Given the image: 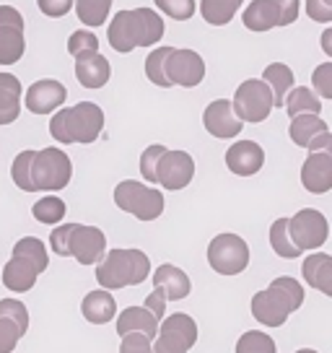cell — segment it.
Returning <instances> with one entry per match:
<instances>
[{"label":"cell","instance_id":"obj_22","mask_svg":"<svg viewBox=\"0 0 332 353\" xmlns=\"http://www.w3.org/2000/svg\"><path fill=\"white\" fill-rule=\"evenodd\" d=\"M81 312H83V320L91 322V325H107V322H112L117 317V301H114V296H112L107 288L89 291L83 296Z\"/></svg>","mask_w":332,"mask_h":353},{"label":"cell","instance_id":"obj_17","mask_svg":"<svg viewBox=\"0 0 332 353\" xmlns=\"http://www.w3.org/2000/svg\"><path fill=\"white\" fill-rule=\"evenodd\" d=\"M68 99V88L55 81V78H45L37 81L26 88V110L34 114H50V112L60 110Z\"/></svg>","mask_w":332,"mask_h":353},{"label":"cell","instance_id":"obj_27","mask_svg":"<svg viewBox=\"0 0 332 353\" xmlns=\"http://www.w3.org/2000/svg\"><path fill=\"white\" fill-rule=\"evenodd\" d=\"M262 81H265L270 91H273V107H283V99L286 94L293 88V70L286 65V63H270L262 73Z\"/></svg>","mask_w":332,"mask_h":353},{"label":"cell","instance_id":"obj_14","mask_svg":"<svg viewBox=\"0 0 332 353\" xmlns=\"http://www.w3.org/2000/svg\"><path fill=\"white\" fill-rule=\"evenodd\" d=\"M107 252V236L96 226L73 223L68 236V257H76L81 265H96Z\"/></svg>","mask_w":332,"mask_h":353},{"label":"cell","instance_id":"obj_9","mask_svg":"<svg viewBox=\"0 0 332 353\" xmlns=\"http://www.w3.org/2000/svg\"><path fill=\"white\" fill-rule=\"evenodd\" d=\"M231 107L234 114L242 122H249V125L265 122L270 110H273V91H270L265 81L249 78V81H244L242 86L236 88Z\"/></svg>","mask_w":332,"mask_h":353},{"label":"cell","instance_id":"obj_28","mask_svg":"<svg viewBox=\"0 0 332 353\" xmlns=\"http://www.w3.org/2000/svg\"><path fill=\"white\" fill-rule=\"evenodd\" d=\"M324 130H330V128H327L324 120H320V114H296V117H291V125H288L291 141L301 145V148H307L311 138Z\"/></svg>","mask_w":332,"mask_h":353},{"label":"cell","instance_id":"obj_46","mask_svg":"<svg viewBox=\"0 0 332 353\" xmlns=\"http://www.w3.org/2000/svg\"><path fill=\"white\" fill-rule=\"evenodd\" d=\"M307 13L311 21L330 23L332 21V0H307Z\"/></svg>","mask_w":332,"mask_h":353},{"label":"cell","instance_id":"obj_41","mask_svg":"<svg viewBox=\"0 0 332 353\" xmlns=\"http://www.w3.org/2000/svg\"><path fill=\"white\" fill-rule=\"evenodd\" d=\"M23 338L21 327L8 317H0V353H13Z\"/></svg>","mask_w":332,"mask_h":353},{"label":"cell","instance_id":"obj_18","mask_svg":"<svg viewBox=\"0 0 332 353\" xmlns=\"http://www.w3.org/2000/svg\"><path fill=\"white\" fill-rule=\"evenodd\" d=\"M301 185L314 192L324 195L332 188V151H309V159L301 166Z\"/></svg>","mask_w":332,"mask_h":353},{"label":"cell","instance_id":"obj_42","mask_svg":"<svg viewBox=\"0 0 332 353\" xmlns=\"http://www.w3.org/2000/svg\"><path fill=\"white\" fill-rule=\"evenodd\" d=\"M166 151V145H148L143 151V156H141V174L145 176V182H151V185H156V164H158V159H161V154Z\"/></svg>","mask_w":332,"mask_h":353},{"label":"cell","instance_id":"obj_31","mask_svg":"<svg viewBox=\"0 0 332 353\" xmlns=\"http://www.w3.org/2000/svg\"><path fill=\"white\" fill-rule=\"evenodd\" d=\"M13 254H16V257H23V260H29L39 273L47 270V265H50L45 242L37 239V236H23V239H19V242L13 244Z\"/></svg>","mask_w":332,"mask_h":353},{"label":"cell","instance_id":"obj_39","mask_svg":"<svg viewBox=\"0 0 332 353\" xmlns=\"http://www.w3.org/2000/svg\"><path fill=\"white\" fill-rule=\"evenodd\" d=\"M0 317H8L16 322L23 335L29 330V309L23 307L19 299H0Z\"/></svg>","mask_w":332,"mask_h":353},{"label":"cell","instance_id":"obj_23","mask_svg":"<svg viewBox=\"0 0 332 353\" xmlns=\"http://www.w3.org/2000/svg\"><path fill=\"white\" fill-rule=\"evenodd\" d=\"M37 278H39V270H37L29 260L16 257V254H13L11 260L6 263V268H3V283H6L8 291H16V294L32 291L34 283H37Z\"/></svg>","mask_w":332,"mask_h":353},{"label":"cell","instance_id":"obj_44","mask_svg":"<svg viewBox=\"0 0 332 353\" xmlns=\"http://www.w3.org/2000/svg\"><path fill=\"white\" fill-rule=\"evenodd\" d=\"M120 353H154L151 338L143 332H127V335H122Z\"/></svg>","mask_w":332,"mask_h":353},{"label":"cell","instance_id":"obj_13","mask_svg":"<svg viewBox=\"0 0 332 353\" xmlns=\"http://www.w3.org/2000/svg\"><path fill=\"white\" fill-rule=\"evenodd\" d=\"M192 176H195V161L187 151H169L166 148L156 164V185H161L166 190L187 188Z\"/></svg>","mask_w":332,"mask_h":353},{"label":"cell","instance_id":"obj_3","mask_svg":"<svg viewBox=\"0 0 332 353\" xmlns=\"http://www.w3.org/2000/svg\"><path fill=\"white\" fill-rule=\"evenodd\" d=\"M304 304V288L299 281H293L291 276L276 278L265 291H257L252 299V317L260 325L267 327H280L286 325L291 317V312Z\"/></svg>","mask_w":332,"mask_h":353},{"label":"cell","instance_id":"obj_24","mask_svg":"<svg viewBox=\"0 0 332 353\" xmlns=\"http://www.w3.org/2000/svg\"><path fill=\"white\" fill-rule=\"evenodd\" d=\"M304 281L309 283L311 288H317L322 294L332 296V257L324 252H311L307 260H304Z\"/></svg>","mask_w":332,"mask_h":353},{"label":"cell","instance_id":"obj_37","mask_svg":"<svg viewBox=\"0 0 332 353\" xmlns=\"http://www.w3.org/2000/svg\"><path fill=\"white\" fill-rule=\"evenodd\" d=\"M32 159H34V151H21V154L13 159V166H11L13 182H16V188H21L23 192H37L32 182Z\"/></svg>","mask_w":332,"mask_h":353},{"label":"cell","instance_id":"obj_48","mask_svg":"<svg viewBox=\"0 0 332 353\" xmlns=\"http://www.w3.org/2000/svg\"><path fill=\"white\" fill-rule=\"evenodd\" d=\"M143 307L148 309V312H151V314H154V317H156L158 322H161V320L166 317V296L161 294V291H158V288H156V291L151 294V296L145 299Z\"/></svg>","mask_w":332,"mask_h":353},{"label":"cell","instance_id":"obj_51","mask_svg":"<svg viewBox=\"0 0 332 353\" xmlns=\"http://www.w3.org/2000/svg\"><path fill=\"white\" fill-rule=\"evenodd\" d=\"M296 353H317V351H311V348H301V351H296Z\"/></svg>","mask_w":332,"mask_h":353},{"label":"cell","instance_id":"obj_16","mask_svg":"<svg viewBox=\"0 0 332 353\" xmlns=\"http://www.w3.org/2000/svg\"><path fill=\"white\" fill-rule=\"evenodd\" d=\"M203 125H205V130L211 132L213 138H221V141L236 138L244 128V122L234 114V107L229 99L211 101L203 112Z\"/></svg>","mask_w":332,"mask_h":353},{"label":"cell","instance_id":"obj_10","mask_svg":"<svg viewBox=\"0 0 332 353\" xmlns=\"http://www.w3.org/2000/svg\"><path fill=\"white\" fill-rule=\"evenodd\" d=\"M208 263L221 276H239L249 265V247L239 234H218L208 244Z\"/></svg>","mask_w":332,"mask_h":353},{"label":"cell","instance_id":"obj_4","mask_svg":"<svg viewBox=\"0 0 332 353\" xmlns=\"http://www.w3.org/2000/svg\"><path fill=\"white\" fill-rule=\"evenodd\" d=\"M151 273V260L141 250H110L96 263V281L107 291L143 283Z\"/></svg>","mask_w":332,"mask_h":353},{"label":"cell","instance_id":"obj_11","mask_svg":"<svg viewBox=\"0 0 332 353\" xmlns=\"http://www.w3.org/2000/svg\"><path fill=\"white\" fill-rule=\"evenodd\" d=\"M327 234H330V226H327V219L322 216L320 210L304 208L296 216L288 219V236L301 252L320 250L322 244L327 242Z\"/></svg>","mask_w":332,"mask_h":353},{"label":"cell","instance_id":"obj_20","mask_svg":"<svg viewBox=\"0 0 332 353\" xmlns=\"http://www.w3.org/2000/svg\"><path fill=\"white\" fill-rule=\"evenodd\" d=\"M112 76L110 60L99 52H83L76 55V78L81 86L86 88H101Z\"/></svg>","mask_w":332,"mask_h":353},{"label":"cell","instance_id":"obj_40","mask_svg":"<svg viewBox=\"0 0 332 353\" xmlns=\"http://www.w3.org/2000/svg\"><path fill=\"white\" fill-rule=\"evenodd\" d=\"M154 3L158 11H164L177 21H187L195 16V0H154Z\"/></svg>","mask_w":332,"mask_h":353},{"label":"cell","instance_id":"obj_50","mask_svg":"<svg viewBox=\"0 0 332 353\" xmlns=\"http://www.w3.org/2000/svg\"><path fill=\"white\" fill-rule=\"evenodd\" d=\"M322 50L332 55V29H324V34H322Z\"/></svg>","mask_w":332,"mask_h":353},{"label":"cell","instance_id":"obj_25","mask_svg":"<svg viewBox=\"0 0 332 353\" xmlns=\"http://www.w3.org/2000/svg\"><path fill=\"white\" fill-rule=\"evenodd\" d=\"M21 114V83L11 73H0V125H11Z\"/></svg>","mask_w":332,"mask_h":353},{"label":"cell","instance_id":"obj_1","mask_svg":"<svg viewBox=\"0 0 332 353\" xmlns=\"http://www.w3.org/2000/svg\"><path fill=\"white\" fill-rule=\"evenodd\" d=\"M164 37V21L151 8L120 11L110 23V44L117 52H133L135 47H154Z\"/></svg>","mask_w":332,"mask_h":353},{"label":"cell","instance_id":"obj_7","mask_svg":"<svg viewBox=\"0 0 332 353\" xmlns=\"http://www.w3.org/2000/svg\"><path fill=\"white\" fill-rule=\"evenodd\" d=\"M198 343V322L185 312H174L161 320L151 348L154 353H187Z\"/></svg>","mask_w":332,"mask_h":353},{"label":"cell","instance_id":"obj_32","mask_svg":"<svg viewBox=\"0 0 332 353\" xmlns=\"http://www.w3.org/2000/svg\"><path fill=\"white\" fill-rule=\"evenodd\" d=\"M78 19L86 26H101L112 11V0H73Z\"/></svg>","mask_w":332,"mask_h":353},{"label":"cell","instance_id":"obj_49","mask_svg":"<svg viewBox=\"0 0 332 353\" xmlns=\"http://www.w3.org/2000/svg\"><path fill=\"white\" fill-rule=\"evenodd\" d=\"M307 148H309V151H332V135H330V130H324V132H320V135H314Z\"/></svg>","mask_w":332,"mask_h":353},{"label":"cell","instance_id":"obj_12","mask_svg":"<svg viewBox=\"0 0 332 353\" xmlns=\"http://www.w3.org/2000/svg\"><path fill=\"white\" fill-rule=\"evenodd\" d=\"M23 19L13 6H0V65H13L23 57Z\"/></svg>","mask_w":332,"mask_h":353},{"label":"cell","instance_id":"obj_26","mask_svg":"<svg viewBox=\"0 0 332 353\" xmlns=\"http://www.w3.org/2000/svg\"><path fill=\"white\" fill-rule=\"evenodd\" d=\"M117 332H120V338L127 332H143L154 341L158 332V320L145 307H127L117 317Z\"/></svg>","mask_w":332,"mask_h":353},{"label":"cell","instance_id":"obj_45","mask_svg":"<svg viewBox=\"0 0 332 353\" xmlns=\"http://www.w3.org/2000/svg\"><path fill=\"white\" fill-rule=\"evenodd\" d=\"M70 229H73V223H57V229H52V234H50V247L60 257H68V236H70Z\"/></svg>","mask_w":332,"mask_h":353},{"label":"cell","instance_id":"obj_34","mask_svg":"<svg viewBox=\"0 0 332 353\" xmlns=\"http://www.w3.org/2000/svg\"><path fill=\"white\" fill-rule=\"evenodd\" d=\"M270 247H273L280 257H286V260H293V257L301 254V250L291 242V236H288V219H278L276 223L270 226Z\"/></svg>","mask_w":332,"mask_h":353},{"label":"cell","instance_id":"obj_6","mask_svg":"<svg viewBox=\"0 0 332 353\" xmlns=\"http://www.w3.org/2000/svg\"><path fill=\"white\" fill-rule=\"evenodd\" d=\"M114 203L125 213H133L138 221H156L164 213V195L161 190L145 188L135 179H125L114 188Z\"/></svg>","mask_w":332,"mask_h":353},{"label":"cell","instance_id":"obj_21","mask_svg":"<svg viewBox=\"0 0 332 353\" xmlns=\"http://www.w3.org/2000/svg\"><path fill=\"white\" fill-rule=\"evenodd\" d=\"M154 288H158L166 296V301H179V299H187L192 291V283L185 270H179L177 265L164 263L161 268H156L154 273Z\"/></svg>","mask_w":332,"mask_h":353},{"label":"cell","instance_id":"obj_5","mask_svg":"<svg viewBox=\"0 0 332 353\" xmlns=\"http://www.w3.org/2000/svg\"><path fill=\"white\" fill-rule=\"evenodd\" d=\"M73 176V164L63 148H42V151H34L32 159V182L34 190H47V192H55V190L68 188Z\"/></svg>","mask_w":332,"mask_h":353},{"label":"cell","instance_id":"obj_36","mask_svg":"<svg viewBox=\"0 0 332 353\" xmlns=\"http://www.w3.org/2000/svg\"><path fill=\"white\" fill-rule=\"evenodd\" d=\"M236 353H276V341L267 332L249 330L236 341Z\"/></svg>","mask_w":332,"mask_h":353},{"label":"cell","instance_id":"obj_2","mask_svg":"<svg viewBox=\"0 0 332 353\" xmlns=\"http://www.w3.org/2000/svg\"><path fill=\"white\" fill-rule=\"evenodd\" d=\"M104 130V112L94 101H81L76 107H63L50 122V135L57 143H83L89 145Z\"/></svg>","mask_w":332,"mask_h":353},{"label":"cell","instance_id":"obj_33","mask_svg":"<svg viewBox=\"0 0 332 353\" xmlns=\"http://www.w3.org/2000/svg\"><path fill=\"white\" fill-rule=\"evenodd\" d=\"M65 210L68 205L63 203L60 198H55V195H47V198H42L39 203H34V219L39 221V223H47V226H57L60 221L65 219Z\"/></svg>","mask_w":332,"mask_h":353},{"label":"cell","instance_id":"obj_19","mask_svg":"<svg viewBox=\"0 0 332 353\" xmlns=\"http://www.w3.org/2000/svg\"><path fill=\"white\" fill-rule=\"evenodd\" d=\"M262 164H265V151L255 141H239V143L229 145V151H226V166L236 176L257 174Z\"/></svg>","mask_w":332,"mask_h":353},{"label":"cell","instance_id":"obj_47","mask_svg":"<svg viewBox=\"0 0 332 353\" xmlns=\"http://www.w3.org/2000/svg\"><path fill=\"white\" fill-rule=\"evenodd\" d=\"M37 6L50 19H60L73 8V0H37Z\"/></svg>","mask_w":332,"mask_h":353},{"label":"cell","instance_id":"obj_30","mask_svg":"<svg viewBox=\"0 0 332 353\" xmlns=\"http://www.w3.org/2000/svg\"><path fill=\"white\" fill-rule=\"evenodd\" d=\"M242 0H203L200 3V13L211 26H223L234 19V13L239 11Z\"/></svg>","mask_w":332,"mask_h":353},{"label":"cell","instance_id":"obj_38","mask_svg":"<svg viewBox=\"0 0 332 353\" xmlns=\"http://www.w3.org/2000/svg\"><path fill=\"white\" fill-rule=\"evenodd\" d=\"M68 52L73 57L83 55V52H99V39H96V34L86 32V29L73 32L70 39H68Z\"/></svg>","mask_w":332,"mask_h":353},{"label":"cell","instance_id":"obj_43","mask_svg":"<svg viewBox=\"0 0 332 353\" xmlns=\"http://www.w3.org/2000/svg\"><path fill=\"white\" fill-rule=\"evenodd\" d=\"M311 83L320 99H332V63H322L314 73H311Z\"/></svg>","mask_w":332,"mask_h":353},{"label":"cell","instance_id":"obj_35","mask_svg":"<svg viewBox=\"0 0 332 353\" xmlns=\"http://www.w3.org/2000/svg\"><path fill=\"white\" fill-rule=\"evenodd\" d=\"M172 50L174 47H158V50H154L151 55L145 57V76L151 78V83L161 88L172 86L169 78H166V57L172 55Z\"/></svg>","mask_w":332,"mask_h":353},{"label":"cell","instance_id":"obj_15","mask_svg":"<svg viewBox=\"0 0 332 353\" xmlns=\"http://www.w3.org/2000/svg\"><path fill=\"white\" fill-rule=\"evenodd\" d=\"M166 78L172 86H198L205 78V63L195 50H172L166 57Z\"/></svg>","mask_w":332,"mask_h":353},{"label":"cell","instance_id":"obj_29","mask_svg":"<svg viewBox=\"0 0 332 353\" xmlns=\"http://www.w3.org/2000/svg\"><path fill=\"white\" fill-rule=\"evenodd\" d=\"M283 107H286L288 117H296V114H320L322 112V99L307 86H296L291 88L283 99Z\"/></svg>","mask_w":332,"mask_h":353},{"label":"cell","instance_id":"obj_8","mask_svg":"<svg viewBox=\"0 0 332 353\" xmlns=\"http://www.w3.org/2000/svg\"><path fill=\"white\" fill-rule=\"evenodd\" d=\"M242 19L249 32H270L273 26H288L299 19V0H252Z\"/></svg>","mask_w":332,"mask_h":353}]
</instances>
